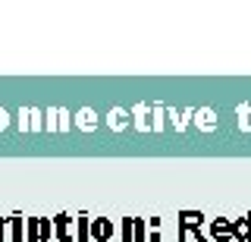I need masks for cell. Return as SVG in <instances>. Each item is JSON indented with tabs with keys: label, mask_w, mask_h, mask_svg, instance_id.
<instances>
[{
	"label": "cell",
	"mask_w": 251,
	"mask_h": 242,
	"mask_svg": "<svg viewBox=\"0 0 251 242\" xmlns=\"http://www.w3.org/2000/svg\"><path fill=\"white\" fill-rule=\"evenodd\" d=\"M94 236H98V239H107L110 236V226L104 220H98V223H94Z\"/></svg>",
	"instance_id": "6da1fadb"
}]
</instances>
